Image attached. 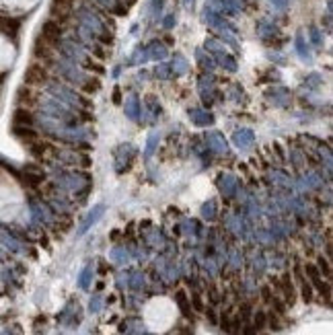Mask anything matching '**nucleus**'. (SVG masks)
Listing matches in <instances>:
<instances>
[{
  "label": "nucleus",
  "instance_id": "obj_9",
  "mask_svg": "<svg viewBox=\"0 0 333 335\" xmlns=\"http://www.w3.org/2000/svg\"><path fill=\"white\" fill-rule=\"evenodd\" d=\"M19 105L25 107V109H31L35 103H37V93L33 91V87H25L19 91V97H17Z\"/></svg>",
  "mask_w": 333,
  "mask_h": 335
},
{
  "label": "nucleus",
  "instance_id": "obj_5",
  "mask_svg": "<svg viewBox=\"0 0 333 335\" xmlns=\"http://www.w3.org/2000/svg\"><path fill=\"white\" fill-rule=\"evenodd\" d=\"M62 33H64V25L58 23V21H54V19H48V21L44 23V27H41L39 39H44V41L50 44V46H56V44H60Z\"/></svg>",
  "mask_w": 333,
  "mask_h": 335
},
{
  "label": "nucleus",
  "instance_id": "obj_8",
  "mask_svg": "<svg viewBox=\"0 0 333 335\" xmlns=\"http://www.w3.org/2000/svg\"><path fill=\"white\" fill-rule=\"evenodd\" d=\"M33 54L41 64H48L52 60V56H54V46H50V44H46L44 39L37 37V41L33 46Z\"/></svg>",
  "mask_w": 333,
  "mask_h": 335
},
{
  "label": "nucleus",
  "instance_id": "obj_17",
  "mask_svg": "<svg viewBox=\"0 0 333 335\" xmlns=\"http://www.w3.org/2000/svg\"><path fill=\"white\" fill-rule=\"evenodd\" d=\"M272 296H274V290H272L269 286H263V288H261V298H263V302H267V304H269Z\"/></svg>",
  "mask_w": 333,
  "mask_h": 335
},
{
  "label": "nucleus",
  "instance_id": "obj_2",
  "mask_svg": "<svg viewBox=\"0 0 333 335\" xmlns=\"http://www.w3.org/2000/svg\"><path fill=\"white\" fill-rule=\"evenodd\" d=\"M274 286L278 290V296L286 302V306H292L298 298V290L296 284L292 280V274H282L280 278H274Z\"/></svg>",
  "mask_w": 333,
  "mask_h": 335
},
{
  "label": "nucleus",
  "instance_id": "obj_6",
  "mask_svg": "<svg viewBox=\"0 0 333 335\" xmlns=\"http://www.w3.org/2000/svg\"><path fill=\"white\" fill-rule=\"evenodd\" d=\"M74 3L76 0H52V19L64 25L68 21V17L72 15Z\"/></svg>",
  "mask_w": 333,
  "mask_h": 335
},
{
  "label": "nucleus",
  "instance_id": "obj_11",
  "mask_svg": "<svg viewBox=\"0 0 333 335\" xmlns=\"http://www.w3.org/2000/svg\"><path fill=\"white\" fill-rule=\"evenodd\" d=\"M13 134H15L19 140H23L25 144H31L33 140L39 138L37 132H35L33 128H27V125H13Z\"/></svg>",
  "mask_w": 333,
  "mask_h": 335
},
{
  "label": "nucleus",
  "instance_id": "obj_14",
  "mask_svg": "<svg viewBox=\"0 0 333 335\" xmlns=\"http://www.w3.org/2000/svg\"><path fill=\"white\" fill-rule=\"evenodd\" d=\"M265 319L269 321V327H272L274 331H280V329H282V325H280V315H276L274 310L265 312Z\"/></svg>",
  "mask_w": 333,
  "mask_h": 335
},
{
  "label": "nucleus",
  "instance_id": "obj_3",
  "mask_svg": "<svg viewBox=\"0 0 333 335\" xmlns=\"http://www.w3.org/2000/svg\"><path fill=\"white\" fill-rule=\"evenodd\" d=\"M48 82H50V70H48V66L41 64V62H33L27 68V72H25V85L37 89V87H46Z\"/></svg>",
  "mask_w": 333,
  "mask_h": 335
},
{
  "label": "nucleus",
  "instance_id": "obj_4",
  "mask_svg": "<svg viewBox=\"0 0 333 335\" xmlns=\"http://www.w3.org/2000/svg\"><path fill=\"white\" fill-rule=\"evenodd\" d=\"M292 280L296 284V290L300 292V298L304 302H313L315 300V288L310 286V282L306 280L304 271H302V265H294V274H292Z\"/></svg>",
  "mask_w": 333,
  "mask_h": 335
},
{
  "label": "nucleus",
  "instance_id": "obj_16",
  "mask_svg": "<svg viewBox=\"0 0 333 335\" xmlns=\"http://www.w3.org/2000/svg\"><path fill=\"white\" fill-rule=\"evenodd\" d=\"M82 89H85L87 93H91V95H93V93H97V91H99V80H89V82H87Z\"/></svg>",
  "mask_w": 333,
  "mask_h": 335
},
{
  "label": "nucleus",
  "instance_id": "obj_12",
  "mask_svg": "<svg viewBox=\"0 0 333 335\" xmlns=\"http://www.w3.org/2000/svg\"><path fill=\"white\" fill-rule=\"evenodd\" d=\"M317 267H319L321 274H325V280L329 282L331 280V263H329V257H319Z\"/></svg>",
  "mask_w": 333,
  "mask_h": 335
},
{
  "label": "nucleus",
  "instance_id": "obj_15",
  "mask_svg": "<svg viewBox=\"0 0 333 335\" xmlns=\"http://www.w3.org/2000/svg\"><path fill=\"white\" fill-rule=\"evenodd\" d=\"M177 302H179V306H181V310L190 317L192 315V310H190V304H188V298H185V294L183 292H177Z\"/></svg>",
  "mask_w": 333,
  "mask_h": 335
},
{
  "label": "nucleus",
  "instance_id": "obj_10",
  "mask_svg": "<svg viewBox=\"0 0 333 335\" xmlns=\"http://www.w3.org/2000/svg\"><path fill=\"white\" fill-rule=\"evenodd\" d=\"M33 121L35 119H33L31 109H25V107H19L15 111V115H13V125H27V128H31Z\"/></svg>",
  "mask_w": 333,
  "mask_h": 335
},
{
  "label": "nucleus",
  "instance_id": "obj_1",
  "mask_svg": "<svg viewBox=\"0 0 333 335\" xmlns=\"http://www.w3.org/2000/svg\"><path fill=\"white\" fill-rule=\"evenodd\" d=\"M302 271H304L306 280L310 282V286H313L321 296H325V304H331V284H329L327 280L323 282V274L319 271V267H317L315 263H304V265H302Z\"/></svg>",
  "mask_w": 333,
  "mask_h": 335
},
{
  "label": "nucleus",
  "instance_id": "obj_13",
  "mask_svg": "<svg viewBox=\"0 0 333 335\" xmlns=\"http://www.w3.org/2000/svg\"><path fill=\"white\" fill-rule=\"evenodd\" d=\"M265 323H267V319H265V310H257V312H255V321H253V329H255V333L263 331V329H265Z\"/></svg>",
  "mask_w": 333,
  "mask_h": 335
},
{
  "label": "nucleus",
  "instance_id": "obj_7",
  "mask_svg": "<svg viewBox=\"0 0 333 335\" xmlns=\"http://www.w3.org/2000/svg\"><path fill=\"white\" fill-rule=\"evenodd\" d=\"M29 150H31V154L35 156V158H39V160H44V158H50L52 154H54V146H52V142H46V140H33L31 144H29Z\"/></svg>",
  "mask_w": 333,
  "mask_h": 335
}]
</instances>
